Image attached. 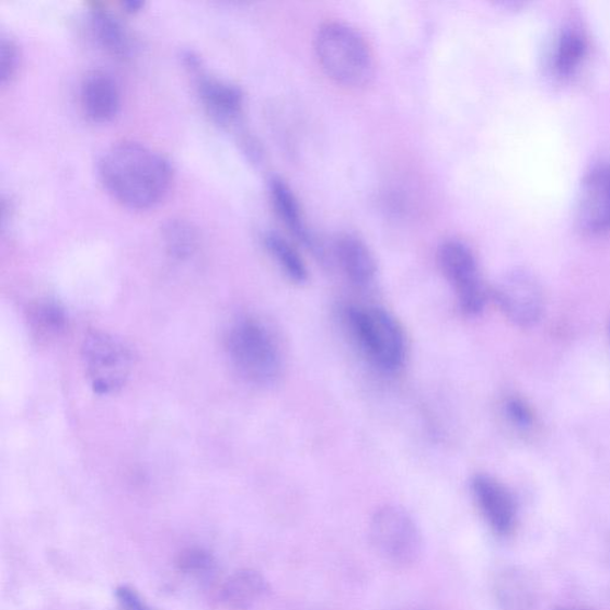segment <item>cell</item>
<instances>
[{
  "label": "cell",
  "instance_id": "cell-6",
  "mask_svg": "<svg viewBox=\"0 0 610 610\" xmlns=\"http://www.w3.org/2000/svg\"><path fill=\"white\" fill-rule=\"evenodd\" d=\"M83 360L91 387L100 395L115 394L131 372L129 348L111 334H90L83 345Z\"/></svg>",
  "mask_w": 610,
  "mask_h": 610
},
{
  "label": "cell",
  "instance_id": "cell-10",
  "mask_svg": "<svg viewBox=\"0 0 610 610\" xmlns=\"http://www.w3.org/2000/svg\"><path fill=\"white\" fill-rule=\"evenodd\" d=\"M472 493L484 519L499 536H509L517 525V509L506 487L487 474L472 480Z\"/></svg>",
  "mask_w": 610,
  "mask_h": 610
},
{
  "label": "cell",
  "instance_id": "cell-18",
  "mask_svg": "<svg viewBox=\"0 0 610 610\" xmlns=\"http://www.w3.org/2000/svg\"><path fill=\"white\" fill-rule=\"evenodd\" d=\"M585 38L576 31H565L559 39L557 47H555V70L561 74H571L585 56Z\"/></svg>",
  "mask_w": 610,
  "mask_h": 610
},
{
  "label": "cell",
  "instance_id": "cell-24",
  "mask_svg": "<svg viewBox=\"0 0 610 610\" xmlns=\"http://www.w3.org/2000/svg\"><path fill=\"white\" fill-rule=\"evenodd\" d=\"M125 5H126V8H127L129 11H135V10H138V9L142 5V3H140V2H133V0H131V2H128V3H126Z\"/></svg>",
  "mask_w": 610,
  "mask_h": 610
},
{
  "label": "cell",
  "instance_id": "cell-20",
  "mask_svg": "<svg viewBox=\"0 0 610 610\" xmlns=\"http://www.w3.org/2000/svg\"><path fill=\"white\" fill-rule=\"evenodd\" d=\"M177 566L183 574L206 576L215 571L216 561L209 551L199 548H189L180 553Z\"/></svg>",
  "mask_w": 610,
  "mask_h": 610
},
{
  "label": "cell",
  "instance_id": "cell-2",
  "mask_svg": "<svg viewBox=\"0 0 610 610\" xmlns=\"http://www.w3.org/2000/svg\"><path fill=\"white\" fill-rule=\"evenodd\" d=\"M314 49L321 69L337 85L358 90L372 83L375 53L355 26L341 21L323 23L316 32Z\"/></svg>",
  "mask_w": 610,
  "mask_h": 610
},
{
  "label": "cell",
  "instance_id": "cell-13",
  "mask_svg": "<svg viewBox=\"0 0 610 610\" xmlns=\"http://www.w3.org/2000/svg\"><path fill=\"white\" fill-rule=\"evenodd\" d=\"M268 592L265 577L252 568H242L223 583L220 601L229 609L249 610L262 601Z\"/></svg>",
  "mask_w": 610,
  "mask_h": 610
},
{
  "label": "cell",
  "instance_id": "cell-4",
  "mask_svg": "<svg viewBox=\"0 0 610 610\" xmlns=\"http://www.w3.org/2000/svg\"><path fill=\"white\" fill-rule=\"evenodd\" d=\"M344 320L352 337L379 370L395 372L406 358V337L400 321L379 307L352 306Z\"/></svg>",
  "mask_w": 610,
  "mask_h": 610
},
{
  "label": "cell",
  "instance_id": "cell-8",
  "mask_svg": "<svg viewBox=\"0 0 610 610\" xmlns=\"http://www.w3.org/2000/svg\"><path fill=\"white\" fill-rule=\"evenodd\" d=\"M500 311L520 327L536 324L544 309V297L538 284L523 276H511L500 281L494 290Z\"/></svg>",
  "mask_w": 610,
  "mask_h": 610
},
{
  "label": "cell",
  "instance_id": "cell-17",
  "mask_svg": "<svg viewBox=\"0 0 610 610\" xmlns=\"http://www.w3.org/2000/svg\"><path fill=\"white\" fill-rule=\"evenodd\" d=\"M92 28L106 50L117 57L129 56L133 48L129 33L112 13L102 10L94 11Z\"/></svg>",
  "mask_w": 610,
  "mask_h": 610
},
{
  "label": "cell",
  "instance_id": "cell-3",
  "mask_svg": "<svg viewBox=\"0 0 610 610\" xmlns=\"http://www.w3.org/2000/svg\"><path fill=\"white\" fill-rule=\"evenodd\" d=\"M226 350L238 373L255 385L274 384L281 375L283 357L273 331L255 318L243 316L230 325Z\"/></svg>",
  "mask_w": 610,
  "mask_h": 610
},
{
  "label": "cell",
  "instance_id": "cell-19",
  "mask_svg": "<svg viewBox=\"0 0 610 610\" xmlns=\"http://www.w3.org/2000/svg\"><path fill=\"white\" fill-rule=\"evenodd\" d=\"M169 252L177 257H186L196 249L195 229L183 220L170 221L162 230Z\"/></svg>",
  "mask_w": 610,
  "mask_h": 610
},
{
  "label": "cell",
  "instance_id": "cell-21",
  "mask_svg": "<svg viewBox=\"0 0 610 610\" xmlns=\"http://www.w3.org/2000/svg\"><path fill=\"white\" fill-rule=\"evenodd\" d=\"M20 62L19 47L12 39L2 38L0 43V79L5 84L16 73Z\"/></svg>",
  "mask_w": 610,
  "mask_h": 610
},
{
  "label": "cell",
  "instance_id": "cell-16",
  "mask_svg": "<svg viewBox=\"0 0 610 610\" xmlns=\"http://www.w3.org/2000/svg\"><path fill=\"white\" fill-rule=\"evenodd\" d=\"M264 245L289 280L298 286L308 280L309 274L303 257L287 239L276 233H268L264 238Z\"/></svg>",
  "mask_w": 610,
  "mask_h": 610
},
{
  "label": "cell",
  "instance_id": "cell-5",
  "mask_svg": "<svg viewBox=\"0 0 610 610\" xmlns=\"http://www.w3.org/2000/svg\"><path fill=\"white\" fill-rule=\"evenodd\" d=\"M370 539L379 557L398 567L414 565L423 554L422 531L412 515L399 506H384L375 513Z\"/></svg>",
  "mask_w": 610,
  "mask_h": 610
},
{
  "label": "cell",
  "instance_id": "cell-23",
  "mask_svg": "<svg viewBox=\"0 0 610 610\" xmlns=\"http://www.w3.org/2000/svg\"><path fill=\"white\" fill-rule=\"evenodd\" d=\"M115 594L118 605L124 610H157L149 606L137 590L128 586L118 587Z\"/></svg>",
  "mask_w": 610,
  "mask_h": 610
},
{
  "label": "cell",
  "instance_id": "cell-12",
  "mask_svg": "<svg viewBox=\"0 0 610 610\" xmlns=\"http://www.w3.org/2000/svg\"><path fill=\"white\" fill-rule=\"evenodd\" d=\"M80 102L92 120L113 119L120 106V92L116 80L102 71L88 74L80 88Z\"/></svg>",
  "mask_w": 610,
  "mask_h": 610
},
{
  "label": "cell",
  "instance_id": "cell-7",
  "mask_svg": "<svg viewBox=\"0 0 610 610\" xmlns=\"http://www.w3.org/2000/svg\"><path fill=\"white\" fill-rule=\"evenodd\" d=\"M438 263L452 287L458 306L469 316L479 315L486 303V289L476 255L460 240H447L438 251Z\"/></svg>",
  "mask_w": 610,
  "mask_h": 610
},
{
  "label": "cell",
  "instance_id": "cell-15",
  "mask_svg": "<svg viewBox=\"0 0 610 610\" xmlns=\"http://www.w3.org/2000/svg\"><path fill=\"white\" fill-rule=\"evenodd\" d=\"M269 195L281 222L298 240L310 242L300 202L290 186L280 179H275L271 182Z\"/></svg>",
  "mask_w": 610,
  "mask_h": 610
},
{
  "label": "cell",
  "instance_id": "cell-14",
  "mask_svg": "<svg viewBox=\"0 0 610 610\" xmlns=\"http://www.w3.org/2000/svg\"><path fill=\"white\" fill-rule=\"evenodd\" d=\"M198 90L203 103L220 120H232L240 114L243 99L237 87L200 73Z\"/></svg>",
  "mask_w": 610,
  "mask_h": 610
},
{
  "label": "cell",
  "instance_id": "cell-11",
  "mask_svg": "<svg viewBox=\"0 0 610 610\" xmlns=\"http://www.w3.org/2000/svg\"><path fill=\"white\" fill-rule=\"evenodd\" d=\"M334 255L338 266L354 286L365 289L376 280V257L365 241L355 234H343L334 243Z\"/></svg>",
  "mask_w": 610,
  "mask_h": 610
},
{
  "label": "cell",
  "instance_id": "cell-9",
  "mask_svg": "<svg viewBox=\"0 0 610 610\" xmlns=\"http://www.w3.org/2000/svg\"><path fill=\"white\" fill-rule=\"evenodd\" d=\"M577 220L589 233L600 234L610 229V164L594 168L583 181Z\"/></svg>",
  "mask_w": 610,
  "mask_h": 610
},
{
  "label": "cell",
  "instance_id": "cell-22",
  "mask_svg": "<svg viewBox=\"0 0 610 610\" xmlns=\"http://www.w3.org/2000/svg\"><path fill=\"white\" fill-rule=\"evenodd\" d=\"M506 414L514 425L520 428H530L533 424V415L528 406L518 399H509L506 402Z\"/></svg>",
  "mask_w": 610,
  "mask_h": 610
},
{
  "label": "cell",
  "instance_id": "cell-1",
  "mask_svg": "<svg viewBox=\"0 0 610 610\" xmlns=\"http://www.w3.org/2000/svg\"><path fill=\"white\" fill-rule=\"evenodd\" d=\"M107 192L130 209H149L165 197L172 181L169 161L145 145L125 141L108 148L100 161Z\"/></svg>",
  "mask_w": 610,
  "mask_h": 610
}]
</instances>
